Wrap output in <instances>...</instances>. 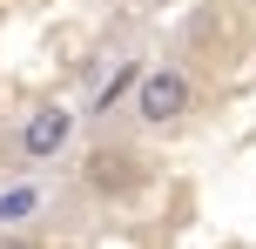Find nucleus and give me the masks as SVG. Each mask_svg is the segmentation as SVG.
<instances>
[{"mask_svg":"<svg viewBox=\"0 0 256 249\" xmlns=\"http://www.w3.org/2000/svg\"><path fill=\"white\" fill-rule=\"evenodd\" d=\"M196 108V81L182 61H162V67H142L135 81V121H148V128H176V121H189Z\"/></svg>","mask_w":256,"mask_h":249,"instance_id":"1","label":"nucleus"},{"mask_svg":"<svg viewBox=\"0 0 256 249\" xmlns=\"http://www.w3.org/2000/svg\"><path fill=\"white\" fill-rule=\"evenodd\" d=\"M74 135H81V115L61 108V101H48V108H34V115L14 128V142H20L27 162H61L68 148H74Z\"/></svg>","mask_w":256,"mask_h":249,"instance_id":"2","label":"nucleus"},{"mask_svg":"<svg viewBox=\"0 0 256 249\" xmlns=\"http://www.w3.org/2000/svg\"><path fill=\"white\" fill-rule=\"evenodd\" d=\"M81 182H88L94 196H108V202H128V196H142L148 169H142L135 155H122V148H94V155L81 162Z\"/></svg>","mask_w":256,"mask_h":249,"instance_id":"3","label":"nucleus"},{"mask_svg":"<svg viewBox=\"0 0 256 249\" xmlns=\"http://www.w3.org/2000/svg\"><path fill=\"white\" fill-rule=\"evenodd\" d=\"M142 67H148V61H122L115 74L102 81V94H94V115H108V108H115L122 94H135V81H142Z\"/></svg>","mask_w":256,"mask_h":249,"instance_id":"4","label":"nucleus"},{"mask_svg":"<svg viewBox=\"0 0 256 249\" xmlns=\"http://www.w3.org/2000/svg\"><path fill=\"white\" fill-rule=\"evenodd\" d=\"M0 249H48L40 236H27V229H14V236H0Z\"/></svg>","mask_w":256,"mask_h":249,"instance_id":"5","label":"nucleus"}]
</instances>
